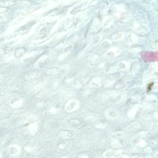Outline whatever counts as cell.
Listing matches in <instances>:
<instances>
[{
    "label": "cell",
    "mask_w": 158,
    "mask_h": 158,
    "mask_svg": "<svg viewBox=\"0 0 158 158\" xmlns=\"http://www.w3.org/2000/svg\"><path fill=\"white\" fill-rule=\"evenodd\" d=\"M141 55L143 59L146 62H154L158 60L157 52L149 51H143L141 53Z\"/></svg>",
    "instance_id": "cell-1"
},
{
    "label": "cell",
    "mask_w": 158,
    "mask_h": 158,
    "mask_svg": "<svg viewBox=\"0 0 158 158\" xmlns=\"http://www.w3.org/2000/svg\"><path fill=\"white\" fill-rule=\"evenodd\" d=\"M79 107V103L77 101L72 100L69 101L65 105V108L69 112H73L76 110Z\"/></svg>",
    "instance_id": "cell-2"
},
{
    "label": "cell",
    "mask_w": 158,
    "mask_h": 158,
    "mask_svg": "<svg viewBox=\"0 0 158 158\" xmlns=\"http://www.w3.org/2000/svg\"><path fill=\"white\" fill-rule=\"evenodd\" d=\"M9 151L11 155L13 156H16L20 153V147L15 144L11 145L9 148Z\"/></svg>",
    "instance_id": "cell-3"
},
{
    "label": "cell",
    "mask_w": 158,
    "mask_h": 158,
    "mask_svg": "<svg viewBox=\"0 0 158 158\" xmlns=\"http://www.w3.org/2000/svg\"><path fill=\"white\" fill-rule=\"evenodd\" d=\"M28 131L32 135H34L36 134L38 130V126L36 123H34L29 125L28 127Z\"/></svg>",
    "instance_id": "cell-4"
},
{
    "label": "cell",
    "mask_w": 158,
    "mask_h": 158,
    "mask_svg": "<svg viewBox=\"0 0 158 158\" xmlns=\"http://www.w3.org/2000/svg\"><path fill=\"white\" fill-rule=\"evenodd\" d=\"M36 147L33 145L29 144L26 145L24 147V149L28 153H32L36 150Z\"/></svg>",
    "instance_id": "cell-5"
},
{
    "label": "cell",
    "mask_w": 158,
    "mask_h": 158,
    "mask_svg": "<svg viewBox=\"0 0 158 158\" xmlns=\"http://www.w3.org/2000/svg\"><path fill=\"white\" fill-rule=\"evenodd\" d=\"M23 104V101L21 100L17 101L16 102L14 103L11 105L12 108H18L22 106Z\"/></svg>",
    "instance_id": "cell-6"
},
{
    "label": "cell",
    "mask_w": 158,
    "mask_h": 158,
    "mask_svg": "<svg viewBox=\"0 0 158 158\" xmlns=\"http://www.w3.org/2000/svg\"><path fill=\"white\" fill-rule=\"evenodd\" d=\"M60 137L63 139H67L70 137V133L68 132H62L60 134Z\"/></svg>",
    "instance_id": "cell-7"
},
{
    "label": "cell",
    "mask_w": 158,
    "mask_h": 158,
    "mask_svg": "<svg viewBox=\"0 0 158 158\" xmlns=\"http://www.w3.org/2000/svg\"><path fill=\"white\" fill-rule=\"evenodd\" d=\"M41 87V86H40L39 85H36L32 86V89L34 91H37Z\"/></svg>",
    "instance_id": "cell-8"
},
{
    "label": "cell",
    "mask_w": 158,
    "mask_h": 158,
    "mask_svg": "<svg viewBox=\"0 0 158 158\" xmlns=\"http://www.w3.org/2000/svg\"><path fill=\"white\" fill-rule=\"evenodd\" d=\"M51 110H50V112H56V109H55L54 108H53L52 109H51Z\"/></svg>",
    "instance_id": "cell-9"
},
{
    "label": "cell",
    "mask_w": 158,
    "mask_h": 158,
    "mask_svg": "<svg viewBox=\"0 0 158 158\" xmlns=\"http://www.w3.org/2000/svg\"><path fill=\"white\" fill-rule=\"evenodd\" d=\"M78 158H87V157L86 156H82Z\"/></svg>",
    "instance_id": "cell-10"
},
{
    "label": "cell",
    "mask_w": 158,
    "mask_h": 158,
    "mask_svg": "<svg viewBox=\"0 0 158 158\" xmlns=\"http://www.w3.org/2000/svg\"><path fill=\"white\" fill-rule=\"evenodd\" d=\"M65 145H64V144H61L60 145V146L61 147H60V148H64V147H65Z\"/></svg>",
    "instance_id": "cell-11"
},
{
    "label": "cell",
    "mask_w": 158,
    "mask_h": 158,
    "mask_svg": "<svg viewBox=\"0 0 158 158\" xmlns=\"http://www.w3.org/2000/svg\"><path fill=\"white\" fill-rule=\"evenodd\" d=\"M65 158V157H62V158Z\"/></svg>",
    "instance_id": "cell-12"
}]
</instances>
